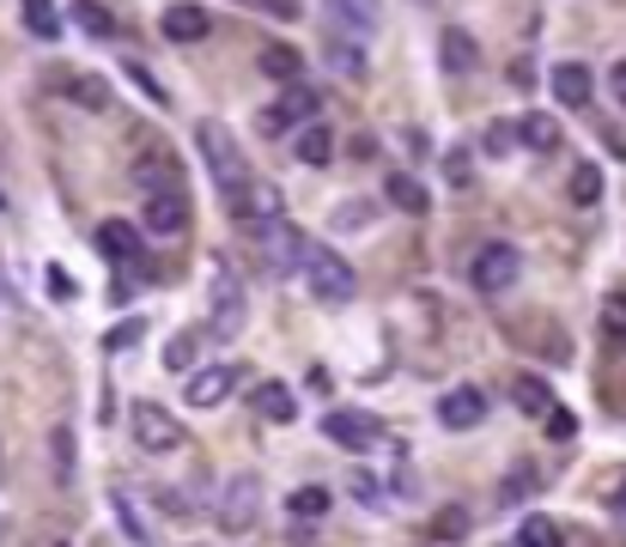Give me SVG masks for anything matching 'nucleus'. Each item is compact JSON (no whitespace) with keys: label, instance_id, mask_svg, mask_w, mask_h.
Returning <instances> with one entry per match:
<instances>
[{"label":"nucleus","instance_id":"19","mask_svg":"<svg viewBox=\"0 0 626 547\" xmlns=\"http://www.w3.org/2000/svg\"><path fill=\"white\" fill-rule=\"evenodd\" d=\"M438 62H444V74H474L481 49H474V37H469L462 25H444V37H438Z\"/></svg>","mask_w":626,"mask_h":547},{"label":"nucleus","instance_id":"39","mask_svg":"<svg viewBox=\"0 0 626 547\" xmlns=\"http://www.w3.org/2000/svg\"><path fill=\"white\" fill-rule=\"evenodd\" d=\"M541 426H548V438H578V414H566V408H548V414H541Z\"/></svg>","mask_w":626,"mask_h":547},{"label":"nucleus","instance_id":"43","mask_svg":"<svg viewBox=\"0 0 626 547\" xmlns=\"http://www.w3.org/2000/svg\"><path fill=\"white\" fill-rule=\"evenodd\" d=\"M67 444H74V438H67V426H62V432H55V475H62V481L74 475V456H67Z\"/></svg>","mask_w":626,"mask_h":547},{"label":"nucleus","instance_id":"31","mask_svg":"<svg viewBox=\"0 0 626 547\" xmlns=\"http://www.w3.org/2000/svg\"><path fill=\"white\" fill-rule=\"evenodd\" d=\"M602 335H608L614 353H626V292H608V299H602Z\"/></svg>","mask_w":626,"mask_h":547},{"label":"nucleus","instance_id":"36","mask_svg":"<svg viewBox=\"0 0 626 547\" xmlns=\"http://www.w3.org/2000/svg\"><path fill=\"white\" fill-rule=\"evenodd\" d=\"M165 371H195V335H170V347H165Z\"/></svg>","mask_w":626,"mask_h":547},{"label":"nucleus","instance_id":"28","mask_svg":"<svg viewBox=\"0 0 626 547\" xmlns=\"http://www.w3.org/2000/svg\"><path fill=\"white\" fill-rule=\"evenodd\" d=\"M566 196H572V208H596V201H602V170L596 165H572Z\"/></svg>","mask_w":626,"mask_h":547},{"label":"nucleus","instance_id":"22","mask_svg":"<svg viewBox=\"0 0 626 547\" xmlns=\"http://www.w3.org/2000/svg\"><path fill=\"white\" fill-rule=\"evenodd\" d=\"M426 529H432V542H438V547H457V542H469L474 517H469V505H438Z\"/></svg>","mask_w":626,"mask_h":547},{"label":"nucleus","instance_id":"29","mask_svg":"<svg viewBox=\"0 0 626 547\" xmlns=\"http://www.w3.org/2000/svg\"><path fill=\"white\" fill-rule=\"evenodd\" d=\"M328 505H335V493H328V487H299V493H292L287 499V511H292V517H304V523H311V517H328Z\"/></svg>","mask_w":626,"mask_h":547},{"label":"nucleus","instance_id":"44","mask_svg":"<svg viewBox=\"0 0 626 547\" xmlns=\"http://www.w3.org/2000/svg\"><path fill=\"white\" fill-rule=\"evenodd\" d=\"M529 487H535V469H517V475H511V481H505V499L529 493Z\"/></svg>","mask_w":626,"mask_h":547},{"label":"nucleus","instance_id":"16","mask_svg":"<svg viewBox=\"0 0 626 547\" xmlns=\"http://www.w3.org/2000/svg\"><path fill=\"white\" fill-rule=\"evenodd\" d=\"M548 86H554V98H560L566 110H584L590 104V67L584 62H560L548 74Z\"/></svg>","mask_w":626,"mask_h":547},{"label":"nucleus","instance_id":"9","mask_svg":"<svg viewBox=\"0 0 626 547\" xmlns=\"http://www.w3.org/2000/svg\"><path fill=\"white\" fill-rule=\"evenodd\" d=\"M517 274H523V256L511 244H487V249H474V261H469L474 292H505V287H517Z\"/></svg>","mask_w":626,"mask_h":547},{"label":"nucleus","instance_id":"51","mask_svg":"<svg viewBox=\"0 0 626 547\" xmlns=\"http://www.w3.org/2000/svg\"><path fill=\"white\" fill-rule=\"evenodd\" d=\"M0 208H7V196H0Z\"/></svg>","mask_w":626,"mask_h":547},{"label":"nucleus","instance_id":"3","mask_svg":"<svg viewBox=\"0 0 626 547\" xmlns=\"http://www.w3.org/2000/svg\"><path fill=\"white\" fill-rule=\"evenodd\" d=\"M256 237H261V261H268V274H275V280H287V274H304L311 237H304L292 220H268V225H256Z\"/></svg>","mask_w":626,"mask_h":547},{"label":"nucleus","instance_id":"30","mask_svg":"<svg viewBox=\"0 0 626 547\" xmlns=\"http://www.w3.org/2000/svg\"><path fill=\"white\" fill-rule=\"evenodd\" d=\"M328 7L340 13V25H347L353 37H366V31L378 25V0H328Z\"/></svg>","mask_w":626,"mask_h":547},{"label":"nucleus","instance_id":"23","mask_svg":"<svg viewBox=\"0 0 626 547\" xmlns=\"http://www.w3.org/2000/svg\"><path fill=\"white\" fill-rule=\"evenodd\" d=\"M256 414L275 420V426H292V420H299V395H292L287 383H261V390H256Z\"/></svg>","mask_w":626,"mask_h":547},{"label":"nucleus","instance_id":"48","mask_svg":"<svg viewBox=\"0 0 626 547\" xmlns=\"http://www.w3.org/2000/svg\"><path fill=\"white\" fill-rule=\"evenodd\" d=\"M49 292H55V299H67V292H74V280H67L62 268H49Z\"/></svg>","mask_w":626,"mask_h":547},{"label":"nucleus","instance_id":"27","mask_svg":"<svg viewBox=\"0 0 626 547\" xmlns=\"http://www.w3.org/2000/svg\"><path fill=\"white\" fill-rule=\"evenodd\" d=\"M517 547H566V529L554 517H523L517 523Z\"/></svg>","mask_w":626,"mask_h":547},{"label":"nucleus","instance_id":"1","mask_svg":"<svg viewBox=\"0 0 626 547\" xmlns=\"http://www.w3.org/2000/svg\"><path fill=\"white\" fill-rule=\"evenodd\" d=\"M195 146H201V158H208V170H213V182H220V196H232L237 182H249V165H244V153H237V141H232V129L225 122H195Z\"/></svg>","mask_w":626,"mask_h":547},{"label":"nucleus","instance_id":"41","mask_svg":"<svg viewBox=\"0 0 626 547\" xmlns=\"http://www.w3.org/2000/svg\"><path fill=\"white\" fill-rule=\"evenodd\" d=\"M511 141H517V129H511V122H493V129H487V153H493V158H505L511 153Z\"/></svg>","mask_w":626,"mask_h":547},{"label":"nucleus","instance_id":"49","mask_svg":"<svg viewBox=\"0 0 626 547\" xmlns=\"http://www.w3.org/2000/svg\"><path fill=\"white\" fill-rule=\"evenodd\" d=\"M614 511H626V475H621V487H614V499H608Z\"/></svg>","mask_w":626,"mask_h":547},{"label":"nucleus","instance_id":"2","mask_svg":"<svg viewBox=\"0 0 626 547\" xmlns=\"http://www.w3.org/2000/svg\"><path fill=\"white\" fill-rule=\"evenodd\" d=\"M316 110H323V91L304 86V79H292V86L280 91V104H268V110L256 116V129L268 134V141H280V134H292V129H304V122H316Z\"/></svg>","mask_w":626,"mask_h":547},{"label":"nucleus","instance_id":"21","mask_svg":"<svg viewBox=\"0 0 626 547\" xmlns=\"http://www.w3.org/2000/svg\"><path fill=\"white\" fill-rule=\"evenodd\" d=\"M511 402H517V414L541 420V414L554 408V390H548V378H535V371H517V378H511Z\"/></svg>","mask_w":626,"mask_h":547},{"label":"nucleus","instance_id":"10","mask_svg":"<svg viewBox=\"0 0 626 547\" xmlns=\"http://www.w3.org/2000/svg\"><path fill=\"white\" fill-rule=\"evenodd\" d=\"M323 438L340 444V450H378L383 426L371 414H359V408H335V414H323Z\"/></svg>","mask_w":626,"mask_h":547},{"label":"nucleus","instance_id":"25","mask_svg":"<svg viewBox=\"0 0 626 547\" xmlns=\"http://www.w3.org/2000/svg\"><path fill=\"white\" fill-rule=\"evenodd\" d=\"M292 146H299V165H328V158H335V134H328L323 122H304Z\"/></svg>","mask_w":626,"mask_h":547},{"label":"nucleus","instance_id":"12","mask_svg":"<svg viewBox=\"0 0 626 547\" xmlns=\"http://www.w3.org/2000/svg\"><path fill=\"white\" fill-rule=\"evenodd\" d=\"M438 420H444L450 432H474V426L487 420V395L474 390V383H457V390L438 402Z\"/></svg>","mask_w":626,"mask_h":547},{"label":"nucleus","instance_id":"24","mask_svg":"<svg viewBox=\"0 0 626 547\" xmlns=\"http://www.w3.org/2000/svg\"><path fill=\"white\" fill-rule=\"evenodd\" d=\"M256 67H261L268 79H287V86H292V79L304 74V55L292 49V43H268V49L256 55Z\"/></svg>","mask_w":626,"mask_h":547},{"label":"nucleus","instance_id":"20","mask_svg":"<svg viewBox=\"0 0 626 547\" xmlns=\"http://www.w3.org/2000/svg\"><path fill=\"white\" fill-rule=\"evenodd\" d=\"M517 141L529 146V153H560V146H566V129L548 116V110H529V116L517 122Z\"/></svg>","mask_w":626,"mask_h":547},{"label":"nucleus","instance_id":"35","mask_svg":"<svg viewBox=\"0 0 626 547\" xmlns=\"http://www.w3.org/2000/svg\"><path fill=\"white\" fill-rule=\"evenodd\" d=\"M116 523H122V529L134 535V547H153V529H146V523H141V511H134V499H128V493L116 499Z\"/></svg>","mask_w":626,"mask_h":547},{"label":"nucleus","instance_id":"7","mask_svg":"<svg viewBox=\"0 0 626 547\" xmlns=\"http://www.w3.org/2000/svg\"><path fill=\"white\" fill-rule=\"evenodd\" d=\"M208 304H213V335L220 341H232V335H244V280H237L232 268H213V287H208Z\"/></svg>","mask_w":626,"mask_h":547},{"label":"nucleus","instance_id":"18","mask_svg":"<svg viewBox=\"0 0 626 547\" xmlns=\"http://www.w3.org/2000/svg\"><path fill=\"white\" fill-rule=\"evenodd\" d=\"M383 201H390L395 213H426L432 201H426V182L414 177V170H390L383 177Z\"/></svg>","mask_w":626,"mask_h":547},{"label":"nucleus","instance_id":"34","mask_svg":"<svg viewBox=\"0 0 626 547\" xmlns=\"http://www.w3.org/2000/svg\"><path fill=\"white\" fill-rule=\"evenodd\" d=\"M328 62H335V74L353 79V86L366 79V55H359V43H328Z\"/></svg>","mask_w":626,"mask_h":547},{"label":"nucleus","instance_id":"46","mask_svg":"<svg viewBox=\"0 0 626 547\" xmlns=\"http://www.w3.org/2000/svg\"><path fill=\"white\" fill-rule=\"evenodd\" d=\"M511 86L529 91V86H535V67H529V62H511Z\"/></svg>","mask_w":626,"mask_h":547},{"label":"nucleus","instance_id":"6","mask_svg":"<svg viewBox=\"0 0 626 547\" xmlns=\"http://www.w3.org/2000/svg\"><path fill=\"white\" fill-rule=\"evenodd\" d=\"M256 517H261V475H232L220 505H213V523H220L225 535H244Z\"/></svg>","mask_w":626,"mask_h":547},{"label":"nucleus","instance_id":"14","mask_svg":"<svg viewBox=\"0 0 626 547\" xmlns=\"http://www.w3.org/2000/svg\"><path fill=\"white\" fill-rule=\"evenodd\" d=\"M141 225H146L153 237H177V232L189 225V189H183V196H146Z\"/></svg>","mask_w":626,"mask_h":547},{"label":"nucleus","instance_id":"40","mask_svg":"<svg viewBox=\"0 0 626 547\" xmlns=\"http://www.w3.org/2000/svg\"><path fill=\"white\" fill-rule=\"evenodd\" d=\"M353 493H359V505H366V511H383V493H378V481H371L366 469H353Z\"/></svg>","mask_w":626,"mask_h":547},{"label":"nucleus","instance_id":"42","mask_svg":"<svg viewBox=\"0 0 626 547\" xmlns=\"http://www.w3.org/2000/svg\"><path fill=\"white\" fill-rule=\"evenodd\" d=\"M128 79H134V86H141V91H146V98H153V104H165V86H158V79H153V74H146V67H141V62H128Z\"/></svg>","mask_w":626,"mask_h":547},{"label":"nucleus","instance_id":"5","mask_svg":"<svg viewBox=\"0 0 626 547\" xmlns=\"http://www.w3.org/2000/svg\"><path fill=\"white\" fill-rule=\"evenodd\" d=\"M304 287L323 304H347L353 292H359V274H353L347 256H335V249H311V256H304Z\"/></svg>","mask_w":626,"mask_h":547},{"label":"nucleus","instance_id":"13","mask_svg":"<svg viewBox=\"0 0 626 547\" xmlns=\"http://www.w3.org/2000/svg\"><path fill=\"white\" fill-rule=\"evenodd\" d=\"M158 31H165L170 43H201L213 31V13H208V7H195V0H177V7H165Z\"/></svg>","mask_w":626,"mask_h":547},{"label":"nucleus","instance_id":"8","mask_svg":"<svg viewBox=\"0 0 626 547\" xmlns=\"http://www.w3.org/2000/svg\"><path fill=\"white\" fill-rule=\"evenodd\" d=\"M225 213H232L237 225H244V232H256V225H268V220H287V213H280V189L275 182H237L232 196H225Z\"/></svg>","mask_w":626,"mask_h":547},{"label":"nucleus","instance_id":"4","mask_svg":"<svg viewBox=\"0 0 626 547\" xmlns=\"http://www.w3.org/2000/svg\"><path fill=\"white\" fill-rule=\"evenodd\" d=\"M128 426H134V444H141L146 456H177L189 444V432L177 426V414H165L158 402H134L128 408Z\"/></svg>","mask_w":626,"mask_h":547},{"label":"nucleus","instance_id":"11","mask_svg":"<svg viewBox=\"0 0 626 547\" xmlns=\"http://www.w3.org/2000/svg\"><path fill=\"white\" fill-rule=\"evenodd\" d=\"M128 182L141 189V196H183L189 182H183V158H170V153H146L134 158Z\"/></svg>","mask_w":626,"mask_h":547},{"label":"nucleus","instance_id":"32","mask_svg":"<svg viewBox=\"0 0 626 547\" xmlns=\"http://www.w3.org/2000/svg\"><path fill=\"white\" fill-rule=\"evenodd\" d=\"M25 31H31V37H43V43H55V37H62V13H55L49 0H25Z\"/></svg>","mask_w":626,"mask_h":547},{"label":"nucleus","instance_id":"17","mask_svg":"<svg viewBox=\"0 0 626 547\" xmlns=\"http://www.w3.org/2000/svg\"><path fill=\"white\" fill-rule=\"evenodd\" d=\"M98 249H104L116 268H122V261H134V268H141V256H146V249H141V232H134V225H122V220H104V225H98Z\"/></svg>","mask_w":626,"mask_h":547},{"label":"nucleus","instance_id":"45","mask_svg":"<svg viewBox=\"0 0 626 547\" xmlns=\"http://www.w3.org/2000/svg\"><path fill=\"white\" fill-rule=\"evenodd\" d=\"M366 208H371V201H347V208H340V220H335V225H366Z\"/></svg>","mask_w":626,"mask_h":547},{"label":"nucleus","instance_id":"38","mask_svg":"<svg viewBox=\"0 0 626 547\" xmlns=\"http://www.w3.org/2000/svg\"><path fill=\"white\" fill-rule=\"evenodd\" d=\"M469 170H474V153H469V146H450V153H444V177L457 182V189L469 182Z\"/></svg>","mask_w":626,"mask_h":547},{"label":"nucleus","instance_id":"26","mask_svg":"<svg viewBox=\"0 0 626 547\" xmlns=\"http://www.w3.org/2000/svg\"><path fill=\"white\" fill-rule=\"evenodd\" d=\"M67 98H74V104H86L92 110V116H104V110H116V98H110V86L98 74H79L74 86H67Z\"/></svg>","mask_w":626,"mask_h":547},{"label":"nucleus","instance_id":"15","mask_svg":"<svg viewBox=\"0 0 626 547\" xmlns=\"http://www.w3.org/2000/svg\"><path fill=\"white\" fill-rule=\"evenodd\" d=\"M237 390V365H208V371H189V408H220Z\"/></svg>","mask_w":626,"mask_h":547},{"label":"nucleus","instance_id":"47","mask_svg":"<svg viewBox=\"0 0 626 547\" xmlns=\"http://www.w3.org/2000/svg\"><path fill=\"white\" fill-rule=\"evenodd\" d=\"M608 91H614V104H626V62H614V74H608Z\"/></svg>","mask_w":626,"mask_h":547},{"label":"nucleus","instance_id":"50","mask_svg":"<svg viewBox=\"0 0 626 547\" xmlns=\"http://www.w3.org/2000/svg\"><path fill=\"white\" fill-rule=\"evenodd\" d=\"M0 299H7V280H0Z\"/></svg>","mask_w":626,"mask_h":547},{"label":"nucleus","instance_id":"37","mask_svg":"<svg viewBox=\"0 0 626 547\" xmlns=\"http://www.w3.org/2000/svg\"><path fill=\"white\" fill-rule=\"evenodd\" d=\"M146 335V316H128V323H116V328H110V335H104V353H122V347H134V341H141Z\"/></svg>","mask_w":626,"mask_h":547},{"label":"nucleus","instance_id":"33","mask_svg":"<svg viewBox=\"0 0 626 547\" xmlns=\"http://www.w3.org/2000/svg\"><path fill=\"white\" fill-rule=\"evenodd\" d=\"M74 25L86 31V37H116V19H110L98 0H74Z\"/></svg>","mask_w":626,"mask_h":547}]
</instances>
